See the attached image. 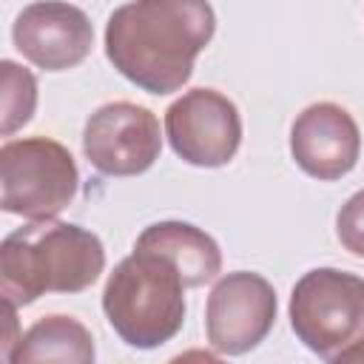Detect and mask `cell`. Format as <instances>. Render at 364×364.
<instances>
[{
  "label": "cell",
  "mask_w": 364,
  "mask_h": 364,
  "mask_svg": "<svg viewBox=\"0 0 364 364\" xmlns=\"http://www.w3.org/2000/svg\"><path fill=\"white\" fill-rule=\"evenodd\" d=\"M290 154L307 176L336 182L355 168L361 156V131L347 108L313 102L290 125Z\"/></svg>",
  "instance_id": "cell-10"
},
{
  "label": "cell",
  "mask_w": 364,
  "mask_h": 364,
  "mask_svg": "<svg viewBox=\"0 0 364 364\" xmlns=\"http://www.w3.org/2000/svg\"><path fill=\"white\" fill-rule=\"evenodd\" d=\"M6 364H94L97 347L91 330L74 316H43L20 333Z\"/></svg>",
  "instance_id": "cell-12"
},
{
  "label": "cell",
  "mask_w": 364,
  "mask_h": 364,
  "mask_svg": "<svg viewBox=\"0 0 364 364\" xmlns=\"http://www.w3.org/2000/svg\"><path fill=\"white\" fill-rule=\"evenodd\" d=\"M168 364H228L225 358H219L216 353L210 350H199V347H191V350H182L179 355H173Z\"/></svg>",
  "instance_id": "cell-15"
},
{
  "label": "cell",
  "mask_w": 364,
  "mask_h": 364,
  "mask_svg": "<svg viewBox=\"0 0 364 364\" xmlns=\"http://www.w3.org/2000/svg\"><path fill=\"white\" fill-rule=\"evenodd\" d=\"M336 236L344 250L364 259V188L355 191L336 216Z\"/></svg>",
  "instance_id": "cell-14"
},
{
  "label": "cell",
  "mask_w": 364,
  "mask_h": 364,
  "mask_svg": "<svg viewBox=\"0 0 364 364\" xmlns=\"http://www.w3.org/2000/svg\"><path fill=\"white\" fill-rule=\"evenodd\" d=\"M134 247L171 262L182 276L185 287H202L213 282L222 270V250L216 239L191 222H154L136 236Z\"/></svg>",
  "instance_id": "cell-11"
},
{
  "label": "cell",
  "mask_w": 364,
  "mask_h": 364,
  "mask_svg": "<svg viewBox=\"0 0 364 364\" xmlns=\"http://www.w3.org/2000/svg\"><path fill=\"white\" fill-rule=\"evenodd\" d=\"M165 136L173 154L196 168L228 165L242 145V117L216 88H191L165 111Z\"/></svg>",
  "instance_id": "cell-6"
},
{
  "label": "cell",
  "mask_w": 364,
  "mask_h": 364,
  "mask_svg": "<svg viewBox=\"0 0 364 364\" xmlns=\"http://www.w3.org/2000/svg\"><path fill=\"white\" fill-rule=\"evenodd\" d=\"M0 85H3V136H11L23 125L31 122L37 108V80L28 68L14 60L0 63Z\"/></svg>",
  "instance_id": "cell-13"
},
{
  "label": "cell",
  "mask_w": 364,
  "mask_h": 364,
  "mask_svg": "<svg viewBox=\"0 0 364 364\" xmlns=\"http://www.w3.org/2000/svg\"><path fill=\"white\" fill-rule=\"evenodd\" d=\"M162 151L159 119L151 108L117 100L100 105L82 128V154L105 176L145 173Z\"/></svg>",
  "instance_id": "cell-7"
},
{
  "label": "cell",
  "mask_w": 364,
  "mask_h": 364,
  "mask_svg": "<svg viewBox=\"0 0 364 364\" xmlns=\"http://www.w3.org/2000/svg\"><path fill=\"white\" fill-rule=\"evenodd\" d=\"M71 151L51 136L9 139L0 148V208L26 222H54L77 196Z\"/></svg>",
  "instance_id": "cell-4"
},
{
  "label": "cell",
  "mask_w": 364,
  "mask_h": 364,
  "mask_svg": "<svg viewBox=\"0 0 364 364\" xmlns=\"http://www.w3.org/2000/svg\"><path fill=\"white\" fill-rule=\"evenodd\" d=\"M14 48L43 71L77 68L94 46V26L80 6L31 3L11 26Z\"/></svg>",
  "instance_id": "cell-9"
},
{
  "label": "cell",
  "mask_w": 364,
  "mask_h": 364,
  "mask_svg": "<svg viewBox=\"0 0 364 364\" xmlns=\"http://www.w3.org/2000/svg\"><path fill=\"white\" fill-rule=\"evenodd\" d=\"M216 31L202 0H136L117 6L105 23V57L136 88L165 97L179 91Z\"/></svg>",
  "instance_id": "cell-1"
},
{
  "label": "cell",
  "mask_w": 364,
  "mask_h": 364,
  "mask_svg": "<svg viewBox=\"0 0 364 364\" xmlns=\"http://www.w3.org/2000/svg\"><path fill=\"white\" fill-rule=\"evenodd\" d=\"M185 290L171 262L134 247L105 282L102 313L128 347L156 350L182 330Z\"/></svg>",
  "instance_id": "cell-3"
},
{
  "label": "cell",
  "mask_w": 364,
  "mask_h": 364,
  "mask_svg": "<svg viewBox=\"0 0 364 364\" xmlns=\"http://www.w3.org/2000/svg\"><path fill=\"white\" fill-rule=\"evenodd\" d=\"M105 270L100 236L71 222H28L0 245V293L26 307L43 293H82Z\"/></svg>",
  "instance_id": "cell-2"
},
{
  "label": "cell",
  "mask_w": 364,
  "mask_h": 364,
  "mask_svg": "<svg viewBox=\"0 0 364 364\" xmlns=\"http://www.w3.org/2000/svg\"><path fill=\"white\" fill-rule=\"evenodd\" d=\"M276 321L273 284L250 270L225 273L205 304V333L216 353L245 355L256 350Z\"/></svg>",
  "instance_id": "cell-8"
},
{
  "label": "cell",
  "mask_w": 364,
  "mask_h": 364,
  "mask_svg": "<svg viewBox=\"0 0 364 364\" xmlns=\"http://www.w3.org/2000/svg\"><path fill=\"white\" fill-rule=\"evenodd\" d=\"M290 327L318 358L364 344V279L338 267L307 270L290 293Z\"/></svg>",
  "instance_id": "cell-5"
},
{
  "label": "cell",
  "mask_w": 364,
  "mask_h": 364,
  "mask_svg": "<svg viewBox=\"0 0 364 364\" xmlns=\"http://www.w3.org/2000/svg\"><path fill=\"white\" fill-rule=\"evenodd\" d=\"M327 364H364V344H355V347L333 355Z\"/></svg>",
  "instance_id": "cell-16"
}]
</instances>
